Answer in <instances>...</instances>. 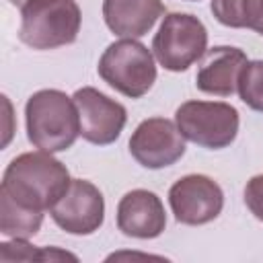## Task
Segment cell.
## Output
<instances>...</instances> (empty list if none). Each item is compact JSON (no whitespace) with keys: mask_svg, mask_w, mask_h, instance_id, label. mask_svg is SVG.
Wrapping results in <instances>:
<instances>
[{"mask_svg":"<svg viewBox=\"0 0 263 263\" xmlns=\"http://www.w3.org/2000/svg\"><path fill=\"white\" fill-rule=\"evenodd\" d=\"M208 51V29L189 12L164 14L154 39L152 53L168 72H185Z\"/></svg>","mask_w":263,"mask_h":263,"instance_id":"5b68a950","label":"cell"},{"mask_svg":"<svg viewBox=\"0 0 263 263\" xmlns=\"http://www.w3.org/2000/svg\"><path fill=\"white\" fill-rule=\"evenodd\" d=\"M117 228L132 238L150 240L164 232L166 214L160 197L148 189H132L117 203Z\"/></svg>","mask_w":263,"mask_h":263,"instance_id":"8fae6325","label":"cell"},{"mask_svg":"<svg viewBox=\"0 0 263 263\" xmlns=\"http://www.w3.org/2000/svg\"><path fill=\"white\" fill-rule=\"evenodd\" d=\"M164 14L162 0H103V18L119 37H144Z\"/></svg>","mask_w":263,"mask_h":263,"instance_id":"4fadbf2b","label":"cell"},{"mask_svg":"<svg viewBox=\"0 0 263 263\" xmlns=\"http://www.w3.org/2000/svg\"><path fill=\"white\" fill-rule=\"evenodd\" d=\"M8 2H10L12 6H23V4H25V2H29V0H8Z\"/></svg>","mask_w":263,"mask_h":263,"instance_id":"ffe728a7","label":"cell"},{"mask_svg":"<svg viewBox=\"0 0 263 263\" xmlns=\"http://www.w3.org/2000/svg\"><path fill=\"white\" fill-rule=\"evenodd\" d=\"M236 90L249 109L263 113V60H251L245 64Z\"/></svg>","mask_w":263,"mask_h":263,"instance_id":"9a60e30c","label":"cell"},{"mask_svg":"<svg viewBox=\"0 0 263 263\" xmlns=\"http://www.w3.org/2000/svg\"><path fill=\"white\" fill-rule=\"evenodd\" d=\"M247 62V53L240 47H212L201 58V64L195 74V86L205 95L230 97L232 92H236L238 76Z\"/></svg>","mask_w":263,"mask_h":263,"instance_id":"7c38bea8","label":"cell"},{"mask_svg":"<svg viewBox=\"0 0 263 263\" xmlns=\"http://www.w3.org/2000/svg\"><path fill=\"white\" fill-rule=\"evenodd\" d=\"M189 2H195V0H189ZM197 2H199V0H197Z\"/></svg>","mask_w":263,"mask_h":263,"instance_id":"44dd1931","label":"cell"},{"mask_svg":"<svg viewBox=\"0 0 263 263\" xmlns=\"http://www.w3.org/2000/svg\"><path fill=\"white\" fill-rule=\"evenodd\" d=\"M245 6L247 0H212L210 4L216 21L232 29H245Z\"/></svg>","mask_w":263,"mask_h":263,"instance_id":"e0dca14e","label":"cell"},{"mask_svg":"<svg viewBox=\"0 0 263 263\" xmlns=\"http://www.w3.org/2000/svg\"><path fill=\"white\" fill-rule=\"evenodd\" d=\"M72 99L80 117V136L86 142L107 146L121 136L127 121V111L121 103L92 86L78 88Z\"/></svg>","mask_w":263,"mask_h":263,"instance_id":"9c48e42d","label":"cell"},{"mask_svg":"<svg viewBox=\"0 0 263 263\" xmlns=\"http://www.w3.org/2000/svg\"><path fill=\"white\" fill-rule=\"evenodd\" d=\"M245 203L251 214L263 222V175H255L245 185Z\"/></svg>","mask_w":263,"mask_h":263,"instance_id":"ac0fdd59","label":"cell"},{"mask_svg":"<svg viewBox=\"0 0 263 263\" xmlns=\"http://www.w3.org/2000/svg\"><path fill=\"white\" fill-rule=\"evenodd\" d=\"M168 205L177 222L201 226L220 216L224 208V191L208 175H185L171 185Z\"/></svg>","mask_w":263,"mask_h":263,"instance_id":"52a82bcc","label":"cell"},{"mask_svg":"<svg viewBox=\"0 0 263 263\" xmlns=\"http://www.w3.org/2000/svg\"><path fill=\"white\" fill-rule=\"evenodd\" d=\"M129 152L144 168H164L185 154V136L175 121L166 117L144 119L129 138Z\"/></svg>","mask_w":263,"mask_h":263,"instance_id":"ba28073f","label":"cell"},{"mask_svg":"<svg viewBox=\"0 0 263 263\" xmlns=\"http://www.w3.org/2000/svg\"><path fill=\"white\" fill-rule=\"evenodd\" d=\"M175 123L185 140L208 150H222L236 140L240 119L228 103L185 101L175 113Z\"/></svg>","mask_w":263,"mask_h":263,"instance_id":"8992f818","label":"cell"},{"mask_svg":"<svg viewBox=\"0 0 263 263\" xmlns=\"http://www.w3.org/2000/svg\"><path fill=\"white\" fill-rule=\"evenodd\" d=\"M97 72L111 88L129 99H142L156 82L154 53L144 43L127 37L107 45Z\"/></svg>","mask_w":263,"mask_h":263,"instance_id":"277c9868","label":"cell"},{"mask_svg":"<svg viewBox=\"0 0 263 263\" xmlns=\"http://www.w3.org/2000/svg\"><path fill=\"white\" fill-rule=\"evenodd\" d=\"M245 29H253L255 33L263 35V0H247Z\"/></svg>","mask_w":263,"mask_h":263,"instance_id":"d6986e66","label":"cell"},{"mask_svg":"<svg viewBox=\"0 0 263 263\" xmlns=\"http://www.w3.org/2000/svg\"><path fill=\"white\" fill-rule=\"evenodd\" d=\"M80 23L76 0H29L21 6L18 39L31 49H55L76 41Z\"/></svg>","mask_w":263,"mask_h":263,"instance_id":"3957f363","label":"cell"},{"mask_svg":"<svg viewBox=\"0 0 263 263\" xmlns=\"http://www.w3.org/2000/svg\"><path fill=\"white\" fill-rule=\"evenodd\" d=\"M43 212L14 201L8 193L0 191V232L8 238H31L39 232Z\"/></svg>","mask_w":263,"mask_h":263,"instance_id":"5bb4252c","label":"cell"},{"mask_svg":"<svg viewBox=\"0 0 263 263\" xmlns=\"http://www.w3.org/2000/svg\"><path fill=\"white\" fill-rule=\"evenodd\" d=\"M72 179L62 160L51 152H23L10 160L2 175L0 191L8 193L14 201L45 212L51 210L68 191Z\"/></svg>","mask_w":263,"mask_h":263,"instance_id":"6da1fadb","label":"cell"},{"mask_svg":"<svg viewBox=\"0 0 263 263\" xmlns=\"http://www.w3.org/2000/svg\"><path fill=\"white\" fill-rule=\"evenodd\" d=\"M29 142L45 152H64L80 136V117L72 97L58 88H43L25 105Z\"/></svg>","mask_w":263,"mask_h":263,"instance_id":"7a4b0ae2","label":"cell"},{"mask_svg":"<svg viewBox=\"0 0 263 263\" xmlns=\"http://www.w3.org/2000/svg\"><path fill=\"white\" fill-rule=\"evenodd\" d=\"M0 261H45V247H33L29 238H12L0 242Z\"/></svg>","mask_w":263,"mask_h":263,"instance_id":"2e32d148","label":"cell"},{"mask_svg":"<svg viewBox=\"0 0 263 263\" xmlns=\"http://www.w3.org/2000/svg\"><path fill=\"white\" fill-rule=\"evenodd\" d=\"M51 220L68 234L86 236L97 232L105 220V197L86 179H72L68 191L49 210Z\"/></svg>","mask_w":263,"mask_h":263,"instance_id":"30bf717a","label":"cell"}]
</instances>
